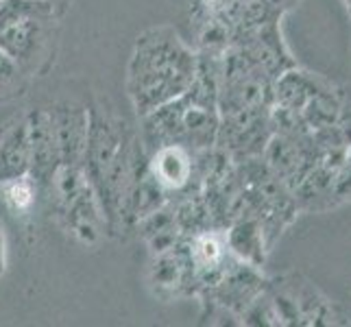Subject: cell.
Listing matches in <instances>:
<instances>
[{
	"mask_svg": "<svg viewBox=\"0 0 351 327\" xmlns=\"http://www.w3.org/2000/svg\"><path fill=\"white\" fill-rule=\"evenodd\" d=\"M199 53L179 38V33L160 24L138 35L127 64V96L142 118L157 107L184 94L195 81Z\"/></svg>",
	"mask_w": 351,
	"mask_h": 327,
	"instance_id": "obj_1",
	"label": "cell"
},
{
	"mask_svg": "<svg viewBox=\"0 0 351 327\" xmlns=\"http://www.w3.org/2000/svg\"><path fill=\"white\" fill-rule=\"evenodd\" d=\"M62 14L46 0H0V48L27 77L44 75Z\"/></svg>",
	"mask_w": 351,
	"mask_h": 327,
	"instance_id": "obj_2",
	"label": "cell"
},
{
	"mask_svg": "<svg viewBox=\"0 0 351 327\" xmlns=\"http://www.w3.org/2000/svg\"><path fill=\"white\" fill-rule=\"evenodd\" d=\"M44 192L51 199L57 221L68 234L83 245H94L101 238L107 225L105 214L83 168L59 166Z\"/></svg>",
	"mask_w": 351,
	"mask_h": 327,
	"instance_id": "obj_3",
	"label": "cell"
},
{
	"mask_svg": "<svg viewBox=\"0 0 351 327\" xmlns=\"http://www.w3.org/2000/svg\"><path fill=\"white\" fill-rule=\"evenodd\" d=\"M59 155V166L81 168L90 136V109L77 101H62L48 107Z\"/></svg>",
	"mask_w": 351,
	"mask_h": 327,
	"instance_id": "obj_4",
	"label": "cell"
},
{
	"mask_svg": "<svg viewBox=\"0 0 351 327\" xmlns=\"http://www.w3.org/2000/svg\"><path fill=\"white\" fill-rule=\"evenodd\" d=\"M29 123V144H31V171L29 175L38 181L40 190L44 192L51 184L55 171L59 168V155L55 144V133L48 107L31 109L27 114Z\"/></svg>",
	"mask_w": 351,
	"mask_h": 327,
	"instance_id": "obj_5",
	"label": "cell"
},
{
	"mask_svg": "<svg viewBox=\"0 0 351 327\" xmlns=\"http://www.w3.org/2000/svg\"><path fill=\"white\" fill-rule=\"evenodd\" d=\"M149 171L168 195L181 192L195 177V153L179 144L160 147L149 153Z\"/></svg>",
	"mask_w": 351,
	"mask_h": 327,
	"instance_id": "obj_6",
	"label": "cell"
},
{
	"mask_svg": "<svg viewBox=\"0 0 351 327\" xmlns=\"http://www.w3.org/2000/svg\"><path fill=\"white\" fill-rule=\"evenodd\" d=\"M31 144L27 114L11 118L0 133V181L29 175Z\"/></svg>",
	"mask_w": 351,
	"mask_h": 327,
	"instance_id": "obj_7",
	"label": "cell"
},
{
	"mask_svg": "<svg viewBox=\"0 0 351 327\" xmlns=\"http://www.w3.org/2000/svg\"><path fill=\"white\" fill-rule=\"evenodd\" d=\"M229 253L249 266H258L264 262V229L256 218H240L225 234Z\"/></svg>",
	"mask_w": 351,
	"mask_h": 327,
	"instance_id": "obj_8",
	"label": "cell"
},
{
	"mask_svg": "<svg viewBox=\"0 0 351 327\" xmlns=\"http://www.w3.org/2000/svg\"><path fill=\"white\" fill-rule=\"evenodd\" d=\"M0 195L7 208L16 216H27L35 208V201L40 195V186L31 175H22L16 179L0 181Z\"/></svg>",
	"mask_w": 351,
	"mask_h": 327,
	"instance_id": "obj_9",
	"label": "cell"
},
{
	"mask_svg": "<svg viewBox=\"0 0 351 327\" xmlns=\"http://www.w3.org/2000/svg\"><path fill=\"white\" fill-rule=\"evenodd\" d=\"M24 79H27V75L22 72V68L0 48V101L22 94Z\"/></svg>",
	"mask_w": 351,
	"mask_h": 327,
	"instance_id": "obj_10",
	"label": "cell"
},
{
	"mask_svg": "<svg viewBox=\"0 0 351 327\" xmlns=\"http://www.w3.org/2000/svg\"><path fill=\"white\" fill-rule=\"evenodd\" d=\"M5 273H7V236L3 223H0V277Z\"/></svg>",
	"mask_w": 351,
	"mask_h": 327,
	"instance_id": "obj_11",
	"label": "cell"
},
{
	"mask_svg": "<svg viewBox=\"0 0 351 327\" xmlns=\"http://www.w3.org/2000/svg\"><path fill=\"white\" fill-rule=\"evenodd\" d=\"M46 3H51V5H55V9L59 11V14H62L64 16V11L70 7V3H72V0H46Z\"/></svg>",
	"mask_w": 351,
	"mask_h": 327,
	"instance_id": "obj_12",
	"label": "cell"
},
{
	"mask_svg": "<svg viewBox=\"0 0 351 327\" xmlns=\"http://www.w3.org/2000/svg\"><path fill=\"white\" fill-rule=\"evenodd\" d=\"M345 3V7H347V11H349V16H351V0H343Z\"/></svg>",
	"mask_w": 351,
	"mask_h": 327,
	"instance_id": "obj_13",
	"label": "cell"
}]
</instances>
